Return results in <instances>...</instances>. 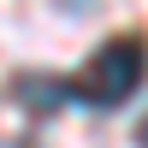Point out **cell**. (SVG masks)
<instances>
[{"label":"cell","mask_w":148,"mask_h":148,"mask_svg":"<svg viewBox=\"0 0 148 148\" xmlns=\"http://www.w3.org/2000/svg\"><path fill=\"white\" fill-rule=\"evenodd\" d=\"M12 95H18L30 113H59V107L77 101V83H71V77H42V71H24V77L12 83Z\"/></svg>","instance_id":"2"},{"label":"cell","mask_w":148,"mask_h":148,"mask_svg":"<svg viewBox=\"0 0 148 148\" xmlns=\"http://www.w3.org/2000/svg\"><path fill=\"white\" fill-rule=\"evenodd\" d=\"M142 77H148V42H142V36H113V42L83 65L77 95L107 113V107H125L130 95L142 89Z\"/></svg>","instance_id":"1"},{"label":"cell","mask_w":148,"mask_h":148,"mask_svg":"<svg viewBox=\"0 0 148 148\" xmlns=\"http://www.w3.org/2000/svg\"><path fill=\"white\" fill-rule=\"evenodd\" d=\"M136 148H148V119H142V125H136Z\"/></svg>","instance_id":"3"}]
</instances>
